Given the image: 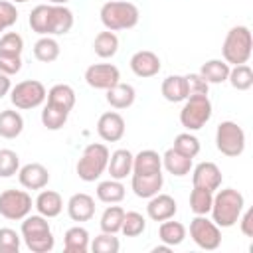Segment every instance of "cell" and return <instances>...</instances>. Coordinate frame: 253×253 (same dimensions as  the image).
Segmentation results:
<instances>
[{"label": "cell", "mask_w": 253, "mask_h": 253, "mask_svg": "<svg viewBox=\"0 0 253 253\" xmlns=\"http://www.w3.org/2000/svg\"><path fill=\"white\" fill-rule=\"evenodd\" d=\"M28 24L40 36H63L73 28V12L61 4H38L30 12Z\"/></svg>", "instance_id": "1"}, {"label": "cell", "mask_w": 253, "mask_h": 253, "mask_svg": "<svg viewBox=\"0 0 253 253\" xmlns=\"http://www.w3.org/2000/svg\"><path fill=\"white\" fill-rule=\"evenodd\" d=\"M243 206H245V200H243V194L235 188H223L219 190L215 196H213V202H211V219L215 225L219 227H231L237 223L241 211H243Z\"/></svg>", "instance_id": "2"}, {"label": "cell", "mask_w": 253, "mask_h": 253, "mask_svg": "<svg viewBox=\"0 0 253 253\" xmlns=\"http://www.w3.org/2000/svg\"><path fill=\"white\" fill-rule=\"evenodd\" d=\"M22 239L26 243V247L34 253H47L53 249L55 245V237L51 233L49 221L43 215H26L22 219Z\"/></svg>", "instance_id": "3"}, {"label": "cell", "mask_w": 253, "mask_h": 253, "mask_svg": "<svg viewBox=\"0 0 253 253\" xmlns=\"http://www.w3.org/2000/svg\"><path fill=\"white\" fill-rule=\"evenodd\" d=\"M253 51V36L247 26H233L221 43V55L223 61L229 65H241L247 63Z\"/></svg>", "instance_id": "4"}, {"label": "cell", "mask_w": 253, "mask_h": 253, "mask_svg": "<svg viewBox=\"0 0 253 253\" xmlns=\"http://www.w3.org/2000/svg\"><path fill=\"white\" fill-rule=\"evenodd\" d=\"M101 22L107 30L119 32V30H130L138 24L140 12L132 2L126 0H111L101 6Z\"/></svg>", "instance_id": "5"}, {"label": "cell", "mask_w": 253, "mask_h": 253, "mask_svg": "<svg viewBox=\"0 0 253 253\" xmlns=\"http://www.w3.org/2000/svg\"><path fill=\"white\" fill-rule=\"evenodd\" d=\"M109 156H111V152L105 144H101V142L87 144L81 152V158L77 160V166H75L77 176L83 182H95L107 170Z\"/></svg>", "instance_id": "6"}, {"label": "cell", "mask_w": 253, "mask_h": 253, "mask_svg": "<svg viewBox=\"0 0 253 253\" xmlns=\"http://www.w3.org/2000/svg\"><path fill=\"white\" fill-rule=\"evenodd\" d=\"M211 111L208 95H188L180 109V123L188 130H200L211 119Z\"/></svg>", "instance_id": "7"}, {"label": "cell", "mask_w": 253, "mask_h": 253, "mask_svg": "<svg viewBox=\"0 0 253 253\" xmlns=\"http://www.w3.org/2000/svg\"><path fill=\"white\" fill-rule=\"evenodd\" d=\"M215 146L223 156H241L245 150V130L233 121L219 123L215 128Z\"/></svg>", "instance_id": "8"}, {"label": "cell", "mask_w": 253, "mask_h": 253, "mask_svg": "<svg viewBox=\"0 0 253 253\" xmlns=\"http://www.w3.org/2000/svg\"><path fill=\"white\" fill-rule=\"evenodd\" d=\"M47 97V89L42 81L38 79H26L16 83L10 89V101L16 109L28 111V109H36L40 107Z\"/></svg>", "instance_id": "9"}, {"label": "cell", "mask_w": 253, "mask_h": 253, "mask_svg": "<svg viewBox=\"0 0 253 253\" xmlns=\"http://www.w3.org/2000/svg\"><path fill=\"white\" fill-rule=\"evenodd\" d=\"M30 211H32V196L26 190L10 188L0 194V215L2 217L10 221H18L30 215Z\"/></svg>", "instance_id": "10"}, {"label": "cell", "mask_w": 253, "mask_h": 253, "mask_svg": "<svg viewBox=\"0 0 253 253\" xmlns=\"http://www.w3.org/2000/svg\"><path fill=\"white\" fill-rule=\"evenodd\" d=\"M190 237L204 251H213L221 245L219 225H215L213 219H208L206 215H196L190 221Z\"/></svg>", "instance_id": "11"}, {"label": "cell", "mask_w": 253, "mask_h": 253, "mask_svg": "<svg viewBox=\"0 0 253 253\" xmlns=\"http://www.w3.org/2000/svg\"><path fill=\"white\" fill-rule=\"evenodd\" d=\"M119 79H121V71L113 63H93L85 69V81L93 89L107 91L109 87L119 83Z\"/></svg>", "instance_id": "12"}, {"label": "cell", "mask_w": 253, "mask_h": 253, "mask_svg": "<svg viewBox=\"0 0 253 253\" xmlns=\"http://www.w3.org/2000/svg\"><path fill=\"white\" fill-rule=\"evenodd\" d=\"M125 130H126L125 119L117 111H107L97 121V134L105 142H117V140H121L125 136Z\"/></svg>", "instance_id": "13"}, {"label": "cell", "mask_w": 253, "mask_h": 253, "mask_svg": "<svg viewBox=\"0 0 253 253\" xmlns=\"http://www.w3.org/2000/svg\"><path fill=\"white\" fill-rule=\"evenodd\" d=\"M221 180H223L221 170L213 162H200V164L192 166V184L196 188L215 192V190H219Z\"/></svg>", "instance_id": "14"}, {"label": "cell", "mask_w": 253, "mask_h": 253, "mask_svg": "<svg viewBox=\"0 0 253 253\" xmlns=\"http://www.w3.org/2000/svg\"><path fill=\"white\" fill-rule=\"evenodd\" d=\"M160 67H162L160 57L150 49H138L130 57V69L136 77H142V79L154 77V75H158Z\"/></svg>", "instance_id": "15"}, {"label": "cell", "mask_w": 253, "mask_h": 253, "mask_svg": "<svg viewBox=\"0 0 253 253\" xmlns=\"http://www.w3.org/2000/svg\"><path fill=\"white\" fill-rule=\"evenodd\" d=\"M18 180L26 190H42L49 182V172L43 164L30 162V164H24L18 170Z\"/></svg>", "instance_id": "16"}, {"label": "cell", "mask_w": 253, "mask_h": 253, "mask_svg": "<svg viewBox=\"0 0 253 253\" xmlns=\"http://www.w3.org/2000/svg\"><path fill=\"white\" fill-rule=\"evenodd\" d=\"M130 188L134 192L136 198H152L162 190L164 184V176L162 172H154V174H130Z\"/></svg>", "instance_id": "17"}, {"label": "cell", "mask_w": 253, "mask_h": 253, "mask_svg": "<svg viewBox=\"0 0 253 253\" xmlns=\"http://www.w3.org/2000/svg\"><path fill=\"white\" fill-rule=\"evenodd\" d=\"M178 211V204L172 196L168 194H156L152 198H148V204H146V213L152 221H164V219H170L174 217Z\"/></svg>", "instance_id": "18"}, {"label": "cell", "mask_w": 253, "mask_h": 253, "mask_svg": "<svg viewBox=\"0 0 253 253\" xmlns=\"http://www.w3.org/2000/svg\"><path fill=\"white\" fill-rule=\"evenodd\" d=\"M67 215L73 221H89L95 215V200L85 192L73 194L67 200Z\"/></svg>", "instance_id": "19"}, {"label": "cell", "mask_w": 253, "mask_h": 253, "mask_svg": "<svg viewBox=\"0 0 253 253\" xmlns=\"http://www.w3.org/2000/svg\"><path fill=\"white\" fill-rule=\"evenodd\" d=\"M34 208L38 210L40 215H43L47 219L49 217H57L61 213V210H63V198L55 190H43L42 188V192L34 200Z\"/></svg>", "instance_id": "20"}, {"label": "cell", "mask_w": 253, "mask_h": 253, "mask_svg": "<svg viewBox=\"0 0 253 253\" xmlns=\"http://www.w3.org/2000/svg\"><path fill=\"white\" fill-rule=\"evenodd\" d=\"M132 152L128 148H119L109 156V164L107 170L111 174V178L115 180H125L126 176L132 174Z\"/></svg>", "instance_id": "21"}, {"label": "cell", "mask_w": 253, "mask_h": 253, "mask_svg": "<svg viewBox=\"0 0 253 253\" xmlns=\"http://www.w3.org/2000/svg\"><path fill=\"white\" fill-rule=\"evenodd\" d=\"M136 99V91L128 83H115L113 87L107 89V103L113 109H128Z\"/></svg>", "instance_id": "22"}, {"label": "cell", "mask_w": 253, "mask_h": 253, "mask_svg": "<svg viewBox=\"0 0 253 253\" xmlns=\"http://www.w3.org/2000/svg\"><path fill=\"white\" fill-rule=\"evenodd\" d=\"M162 170V156L156 150H140L132 156V174H154Z\"/></svg>", "instance_id": "23"}, {"label": "cell", "mask_w": 253, "mask_h": 253, "mask_svg": "<svg viewBox=\"0 0 253 253\" xmlns=\"http://www.w3.org/2000/svg\"><path fill=\"white\" fill-rule=\"evenodd\" d=\"M162 166L166 168L168 174H172L176 178H182V176L190 174V170H192V158L184 156L176 148H168L162 154Z\"/></svg>", "instance_id": "24"}, {"label": "cell", "mask_w": 253, "mask_h": 253, "mask_svg": "<svg viewBox=\"0 0 253 253\" xmlns=\"http://www.w3.org/2000/svg\"><path fill=\"white\" fill-rule=\"evenodd\" d=\"M162 97L168 103H182L188 97V83L184 75H168L160 85Z\"/></svg>", "instance_id": "25"}, {"label": "cell", "mask_w": 253, "mask_h": 253, "mask_svg": "<svg viewBox=\"0 0 253 253\" xmlns=\"http://www.w3.org/2000/svg\"><path fill=\"white\" fill-rule=\"evenodd\" d=\"M89 231L81 225H73L63 235V249L65 253H85L89 251Z\"/></svg>", "instance_id": "26"}, {"label": "cell", "mask_w": 253, "mask_h": 253, "mask_svg": "<svg viewBox=\"0 0 253 253\" xmlns=\"http://www.w3.org/2000/svg\"><path fill=\"white\" fill-rule=\"evenodd\" d=\"M24 130V117L14 109L0 111V136L2 138H16Z\"/></svg>", "instance_id": "27"}, {"label": "cell", "mask_w": 253, "mask_h": 253, "mask_svg": "<svg viewBox=\"0 0 253 253\" xmlns=\"http://www.w3.org/2000/svg\"><path fill=\"white\" fill-rule=\"evenodd\" d=\"M45 101L49 105H55L59 109H65V111H71L75 107V91L71 85H65V83H57L53 85L49 91H47V97Z\"/></svg>", "instance_id": "28"}, {"label": "cell", "mask_w": 253, "mask_h": 253, "mask_svg": "<svg viewBox=\"0 0 253 253\" xmlns=\"http://www.w3.org/2000/svg\"><path fill=\"white\" fill-rule=\"evenodd\" d=\"M158 237H160L162 243H166L170 247H176L186 239V225L180 223V221H172V217L164 219V221H160Z\"/></svg>", "instance_id": "29"}, {"label": "cell", "mask_w": 253, "mask_h": 253, "mask_svg": "<svg viewBox=\"0 0 253 253\" xmlns=\"http://www.w3.org/2000/svg\"><path fill=\"white\" fill-rule=\"evenodd\" d=\"M200 75H202L210 85H219V83L227 81L229 63H225L223 59H208V61L202 65Z\"/></svg>", "instance_id": "30"}, {"label": "cell", "mask_w": 253, "mask_h": 253, "mask_svg": "<svg viewBox=\"0 0 253 253\" xmlns=\"http://www.w3.org/2000/svg\"><path fill=\"white\" fill-rule=\"evenodd\" d=\"M93 49L95 53L101 57V59H109L113 57L117 51H119V38L115 32L111 30H105V32H99L93 40Z\"/></svg>", "instance_id": "31"}, {"label": "cell", "mask_w": 253, "mask_h": 253, "mask_svg": "<svg viewBox=\"0 0 253 253\" xmlns=\"http://www.w3.org/2000/svg\"><path fill=\"white\" fill-rule=\"evenodd\" d=\"M97 198L103 202V204H119V202H123L125 200V186L121 184V180H115V178H111V180H103V182H99V186H97Z\"/></svg>", "instance_id": "32"}, {"label": "cell", "mask_w": 253, "mask_h": 253, "mask_svg": "<svg viewBox=\"0 0 253 253\" xmlns=\"http://www.w3.org/2000/svg\"><path fill=\"white\" fill-rule=\"evenodd\" d=\"M34 57L42 63H51L59 57V43L51 36H42L34 43Z\"/></svg>", "instance_id": "33"}, {"label": "cell", "mask_w": 253, "mask_h": 253, "mask_svg": "<svg viewBox=\"0 0 253 253\" xmlns=\"http://www.w3.org/2000/svg\"><path fill=\"white\" fill-rule=\"evenodd\" d=\"M67 117H69V111L59 109V107L49 105V103H45L42 109V125L47 130H59L67 123Z\"/></svg>", "instance_id": "34"}, {"label": "cell", "mask_w": 253, "mask_h": 253, "mask_svg": "<svg viewBox=\"0 0 253 253\" xmlns=\"http://www.w3.org/2000/svg\"><path fill=\"white\" fill-rule=\"evenodd\" d=\"M227 81L231 83L233 89H237V91H247V89H251V85H253V69H251L247 63L233 65V67H229Z\"/></svg>", "instance_id": "35"}, {"label": "cell", "mask_w": 253, "mask_h": 253, "mask_svg": "<svg viewBox=\"0 0 253 253\" xmlns=\"http://www.w3.org/2000/svg\"><path fill=\"white\" fill-rule=\"evenodd\" d=\"M123 219H125V210L121 206H109L105 208L103 215H101V231L105 233H119L121 231V225H123Z\"/></svg>", "instance_id": "36"}, {"label": "cell", "mask_w": 253, "mask_h": 253, "mask_svg": "<svg viewBox=\"0 0 253 253\" xmlns=\"http://www.w3.org/2000/svg\"><path fill=\"white\" fill-rule=\"evenodd\" d=\"M211 202H213V192L204 190V188H196L190 192V210L196 215H208L211 210Z\"/></svg>", "instance_id": "37"}, {"label": "cell", "mask_w": 253, "mask_h": 253, "mask_svg": "<svg viewBox=\"0 0 253 253\" xmlns=\"http://www.w3.org/2000/svg\"><path fill=\"white\" fill-rule=\"evenodd\" d=\"M146 229V219L138 211H125V219L121 225V233L125 237H138Z\"/></svg>", "instance_id": "38"}, {"label": "cell", "mask_w": 253, "mask_h": 253, "mask_svg": "<svg viewBox=\"0 0 253 253\" xmlns=\"http://www.w3.org/2000/svg\"><path fill=\"white\" fill-rule=\"evenodd\" d=\"M172 148H176L178 152H182V154L188 156V158H194V156H198V152H200V140H198L190 130H188V132H180V134H176Z\"/></svg>", "instance_id": "39"}, {"label": "cell", "mask_w": 253, "mask_h": 253, "mask_svg": "<svg viewBox=\"0 0 253 253\" xmlns=\"http://www.w3.org/2000/svg\"><path fill=\"white\" fill-rule=\"evenodd\" d=\"M20 170V156L12 148H0V178H12Z\"/></svg>", "instance_id": "40"}, {"label": "cell", "mask_w": 253, "mask_h": 253, "mask_svg": "<svg viewBox=\"0 0 253 253\" xmlns=\"http://www.w3.org/2000/svg\"><path fill=\"white\" fill-rule=\"evenodd\" d=\"M89 249L93 253H117L121 249V243H119V237H115V233L103 231L89 243Z\"/></svg>", "instance_id": "41"}, {"label": "cell", "mask_w": 253, "mask_h": 253, "mask_svg": "<svg viewBox=\"0 0 253 253\" xmlns=\"http://www.w3.org/2000/svg\"><path fill=\"white\" fill-rule=\"evenodd\" d=\"M0 51L2 53H12V55H22L24 51V38L16 32H6L0 38Z\"/></svg>", "instance_id": "42"}, {"label": "cell", "mask_w": 253, "mask_h": 253, "mask_svg": "<svg viewBox=\"0 0 253 253\" xmlns=\"http://www.w3.org/2000/svg\"><path fill=\"white\" fill-rule=\"evenodd\" d=\"M20 243H22V237L14 229L10 227L0 229V253H18Z\"/></svg>", "instance_id": "43"}, {"label": "cell", "mask_w": 253, "mask_h": 253, "mask_svg": "<svg viewBox=\"0 0 253 253\" xmlns=\"http://www.w3.org/2000/svg\"><path fill=\"white\" fill-rule=\"evenodd\" d=\"M16 22H18L16 4H12L10 0H0V32L12 28Z\"/></svg>", "instance_id": "44"}, {"label": "cell", "mask_w": 253, "mask_h": 253, "mask_svg": "<svg viewBox=\"0 0 253 253\" xmlns=\"http://www.w3.org/2000/svg\"><path fill=\"white\" fill-rule=\"evenodd\" d=\"M184 77H186V83H188V95H208L210 83L200 73H188Z\"/></svg>", "instance_id": "45"}, {"label": "cell", "mask_w": 253, "mask_h": 253, "mask_svg": "<svg viewBox=\"0 0 253 253\" xmlns=\"http://www.w3.org/2000/svg\"><path fill=\"white\" fill-rule=\"evenodd\" d=\"M20 69H22V55H12V53L0 51V73L16 75Z\"/></svg>", "instance_id": "46"}, {"label": "cell", "mask_w": 253, "mask_h": 253, "mask_svg": "<svg viewBox=\"0 0 253 253\" xmlns=\"http://www.w3.org/2000/svg\"><path fill=\"white\" fill-rule=\"evenodd\" d=\"M243 213V211H241ZM239 227L245 237H253V210H247L243 215H239Z\"/></svg>", "instance_id": "47"}, {"label": "cell", "mask_w": 253, "mask_h": 253, "mask_svg": "<svg viewBox=\"0 0 253 253\" xmlns=\"http://www.w3.org/2000/svg\"><path fill=\"white\" fill-rule=\"evenodd\" d=\"M12 89V81H10V75L6 73H0V99H4Z\"/></svg>", "instance_id": "48"}, {"label": "cell", "mask_w": 253, "mask_h": 253, "mask_svg": "<svg viewBox=\"0 0 253 253\" xmlns=\"http://www.w3.org/2000/svg\"><path fill=\"white\" fill-rule=\"evenodd\" d=\"M69 0H49V4H61V6H65Z\"/></svg>", "instance_id": "49"}, {"label": "cell", "mask_w": 253, "mask_h": 253, "mask_svg": "<svg viewBox=\"0 0 253 253\" xmlns=\"http://www.w3.org/2000/svg\"><path fill=\"white\" fill-rule=\"evenodd\" d=\"M12 4H24V2H30V0H10Z\"/></svg>", "instance_id": "50"}]
</instances>
